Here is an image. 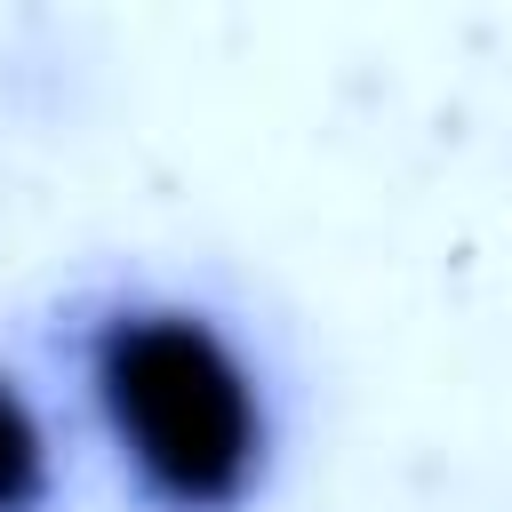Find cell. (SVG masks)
<instances>
[{
  "label": "cell",
  "instance_id": "cell-1",
  "mask_svg": "<svg viewBox=\"0 0 512 512\" xmlns=\"http://www.w3.org/2000/svg\"><path fill=\"white\" fill-rule=\"evenodd\" d=\"M88 424L144 512H256L280 464L264 360L224 312L160 288L96 296L72 328Z\"/></svg>",
  "mask_w": 512,
  "mask_h": 512
},
{
  "label": "cell",
  "instance_id": "cell-2",
  "mask_svg": "<svg viewBox=\"0 0 512 512\" xmlns=\"http://www.w3.org/2000/svg\"><path fill=\"white\" fill-rule=\"evenodd\" d=\"M56 432L24 376L0 360V512H56Z\"/></svg>",
  "mask_w": 512,
  "mask_h": 512
}]
</instances>
